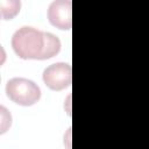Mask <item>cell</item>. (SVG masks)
<instances>
[{
  "mask_svg": "<svg viewBox=\"0 0 149 149\" xmlns=\"http://www.w3.org/2000/svg\"><path fill=\"white\" fill-rule=\"evenodd\" d=\"M0 8H1V16H2V19L3 20H10V19H13L20 12V1L1 0L0 1Z\"/></svg>",
  "mask_w": 149,
  "mask_h": 149,
  "instance_id": "cell-5",
  "label": "cell"
},
{
  "mask_svg": "<svg viewBox=\"0 0 149 149\" xmlns=\"http://www.w3.org/2000/svg\"><path fill=\"white\" fill-rule=\"evenodd\" d=\"M6 93L12 101L21 106H33L41 98L40 87L27 78H13L8 80Z\"/></svg>",
  "mask_w": 149,
  "mask_h": 149,
  "instance_id": "cell-2",
  "label": "cell"
},
{
  "mask_svg": "<svg viewBox=\"0 0 149 149\" xmlns=\"http://www.w3.org/2000/svg\"><path fill=\"white\" fill-rule=\"evenodd\" d=\"M12 48L22 59H49L61 50V41L51 33L33 27L19 28L12 37Z\"/></svg>",
  "mask_w": 149,
  "mask_h": 149,
  "instance_id": "cell-1",
  "label": "cell"
},
{
  "mask_svg": "<svg viewBox=\"0 0 149 149\" xmlns=\"http://www.w3.org/2000/svg\"><path fill=\"white\" fill-rule=\"evenodd\" d=\"M49 22L62 30H69L72 26L71 19V1L70 0H56L51 2L48 8Z\"/></svg>",
  "mask_w": 149,
  "mask_h": 149,
  "instance_id": "cell-4",
  "label": "cell"
},
{
  "mask_svg": "<svg viewBox=\"0 0 149 149\" xmlns=\"http://www.w3.org/2000/svg\"><path fill=\"white\" fill-rule=\"evenodd\" d=\"M72 70L68 63H55L43 71L44 84L54 91H62L71 85Z\"/></svg>",
  "mask_w": 149,
  "mask_h": 149,
  "instance_id": "cell-3",
  "label": "cell"
}]
</instances>
